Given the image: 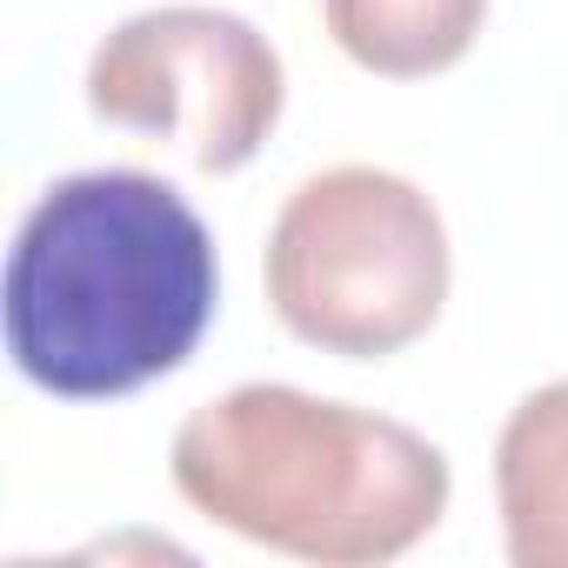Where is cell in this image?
<instances>
[{"label":"cell","instance_id":"3957f363","mask_svg":"<svg viewBox=\"0 0 568 568\" xmlns=\"http://www.w3.org/2000/svg\"><path fill=\"white\" fill-rule=\"evenodd\" d=\"M261 274L267 308L295 342L382 362L435 328L455 261L442 207L408 174L342 161L281 201Z\"/></svg>","mask_w":568,"mask_h":568},{"label":"cell","instance_id":"6da1fadb","mask_svg":"<svg viewBox=\"0 0 568 568\" xmlns=\"http://www.w3.org/2000/svg\"><path fill=\"white\" fill-rule=\"evenodd\" d=\"M214 288L207 221L161 174L94 168L28 207L0 281V328L34 388L114 402L194 355Z\"/></svg>","mask_w":568,"mask_h":568},{"label":"cell","instance_id":"8992f818","mask_svg":"<svg viewBox=\"0 0 568 568\" xmlns=\"http://www.w3.org/2000/svg\"><path fill=\"white\" fill-rule=\"evenodd\" d=\"M322 21L355 68L382 81H428L475 48L488 0H322Z\"/></svg>","mask_w":568,"mask_h":568},{"label":"cell","instance_id":"277c9868","mask_svg":"<svg viewBox=\"0 0 568 568\" xmlns=\"http://www.w3.org/2000/svg\"><path fill=\"white\" fill-rule=\"evenodd\" d=\"M288 74L274 41L227 8L128 14L88 61V108L108 128L181 141L201 174H234L281 121Z\"/></svg>","mask_w":568,"mask_h":568},{"label":"cell","instance_id":"7a4b0ae2","mask_svg":"<svg viewBox=\"0 0 568 568\" xmlns=\"http://www.w3.org/2000/svg\"><path fill=\"white\" fill-rule=\"evenodd\" d=\"M168 475L214 528L322 568L408 555L455 495L428 435L288 382H241L201 402L174 428Z\"/></svg>","mask_w":568,"mask_h":568},{"label":"cell","instance_id":"5b68a950","mask_svg":"<svg viewBox=\"0 0 568 568\" xmlns=\"http://www.w3.org/2000/svg\"><path fill=\"white\" fill-rule=\"evenodd\" d=\"M495 508L515 568H568V375L508 408L495 442Z\"/></svg>","mask_w":568,"mask_h":568}]
</instances>
